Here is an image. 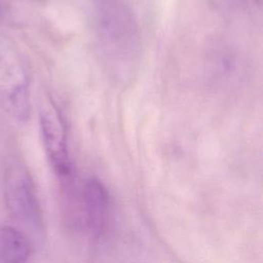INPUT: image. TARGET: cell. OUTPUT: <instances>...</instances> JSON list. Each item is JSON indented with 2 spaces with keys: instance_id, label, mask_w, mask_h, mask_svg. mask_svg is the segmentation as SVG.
I'll return each mask as SVG.
<instances>
[{
  "instance_id": "6da1fadb",
  "label": "cell",
  "mask_w": 263,
  "mask_h": 263,
  "mask_svg": "<svg viewBox=\"0 0 263 263\" xmlns=\"http://www.w3.org/2000/svg\"><path fill=\"white\" fill-rule=\"evenodd\" d=\"M97 30L107 59L115 64V70H130L139 53V35L129 12L113 0L99 5Z\"/></svg>"
},
{
  "instance_id": "7a4b0ae2",
  "label": "cell",
  "mask_w": 263,
  "mask_h": 263,
  "mask_svg": "<svg viewBox=\"0 0 263 263\" xmlns=\"http://www.w3.org/2000/svg\"><path fill=\"white\" fill-rule=\"evenodd\" d=\"M4 200L12 218L32 234L44 230V219L35 186L28 171L21 165L7 170L4 179Z\"/></svg>"
},
{
  "instance_id": "3957f363",
  "label": "cell",
  "mask_w": 263,
  "mask_h": 263,
  "mask_svg": "<svg viewBox=\"0 0 263 263\" xmlns=\"http://www.w3.org/2000/svg\"><path fill=\"white\" fill-rule=\"evenodd\" d=\"M40 126L45 151L54 172L61 177H68L71 173V163L66 134L61 118L52 107L41 111Z\"/></svg>"
},
{
  "instance_id": "277c9868",
  "label": "cell",
  "mask_w": 263,
  "mask_h": 263,
  "mask_svg": "<svg viewBox=\"0 0 263 263\" xmlns=\"http://www.w3.org/2000/svg\"><path fill=\"white\" fill-rule=\"evenodd\" d=\"M82 213L86 228L93 236L103 232L109 211V193L96 178L85 181L82 188Z\"/></svg>"
},
{
  "instance_id": "5b68a950",
  "label": "cell",
  "mask_w": 263,
  "mask_h": 263,
  "mask_svg": "<svg viewBox=\"0 0 263 263\" xmlns=\"http://www.w3.org/2000/svg\"><path fill=\"white\" fill-rule=\"evenodd\" d=\"M0 105L16 119H26L29 114V86L26 75L11 68L0 84Z\"/></svg>"
},
{
  "instance_id": "8992f818",
  "label": "cell",
  "mask_w": 263,
  "mask_h": 263,
  "mask_svg": "<svg viewBox=\"0 0 263 263\" xmlns=\"http://www.w3.org/2000/svg\"><path fill=\"white\" fill-rule=\"evenodd\" d=\"M31 255L28 236L10 225L0 226V260L2 263H27Z\"/></svg>"
}]
</instances>
